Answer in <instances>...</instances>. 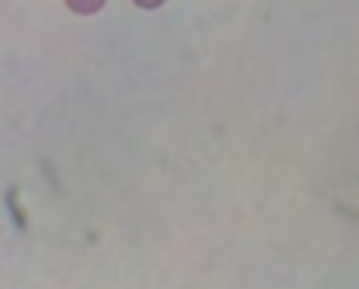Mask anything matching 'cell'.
<instances>
[{
	"label": "cell",
	"mask_w": 359,
	"mask_h": 289,
	"mask_svg": "<svg viewBox=\"0 0 359 289\" xmlns=\"http://www.w3.org/2000/svg\"><path fill=\"white\" fill-rule=\"evenodd\" d=\"M136 6H142V10H158V6L164 3V0H133Z\"/></svg>",
	"instance_id": "cell-2"
},
{
	"label": "cell",
	"mask_w": 359,
	"mask_h": 289,
	"mask_svg": "<svg viewBox=\"0 0 359 289\" xmlns=\"http://www.w3.org/2000/svg\"><path fill=\"white\" fill-rule=\"evenodd\" d=\"M104 3L107 0H67V6L73 13H79V16H92V13H98Z\"/></svg>",
	"instance_id": "cell-1"
}]
</instances>
